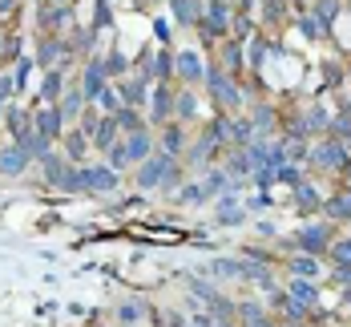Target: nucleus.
Wrapping results in <instances>:
<instances>
[{
  "label": "nucleus",
  "mask_w": 351,
  "mask_h": 327,
  "mask_svg": "<svg viewBox=\"0 0 351 327\" xmlns=\"http://www.w3.org/2000/svg\"><path fill=\"white\" fill-rule=\"evenodd\" d=\"M121 93H125V101H130V106H138V101H141V93H145V85H141V81H130V85H125Z\"/></svg>",
  "instance_id": "obj_15"
},
{
  "label": "nucleus",
  "mask_w": 351,
  "mask_h": 327,
  "mask_svg": "<svg viewBox=\"0 0 351 327\" xmlns=\"http://www.w3.org/2000/svg\"><path fill=\"white\" fill-rule=\"evenodd\" d=\"M81 97H85V93H69V97L61 101V117H73V113L81 109Z\"/></svg>",
  "instance_id": "obj_14"
},
{
  "label": "nucleus",
  "mask_w": 351,
  "mask_h": 327,
  "mask_svg": "<svg viewBox=\"0 0 351 327\" xmlns=\"http://www.w3.org/2000/svg\"><path fill=\"white\" fill-rule=\"evenodd\" d=\"M101 89H106V65H101V61H89V65H85V89H81V93H85V97H97Z\"/></svg>",
  "instance_id": "obj_3"
},
{
  "label": "nucleus",
  "mask_w": 351,
  "mask_h": 327,
  "mask_svg": "<svg viewBox=\"0 0 351 327\" xmlns=\"http://www.w3.org/2000/svg\"><path fill=\"white\" fill-rule=\"evenodd\" d=\"M16 4H21V0H0V16H12V12H16Z\"/></svg>",
  "instance_id": "obj_20"
},
{
  "label": "nucleus",
  "mask_w": 351,
  "mask_h": 327,
  "mask_svg": "<svg viewBox=\"0 0 351 327\" xmlns=\"http://www.w3.org/2000/svg\"><path fill=\"white\" fill-rule=\"evenodd\" d=\"M178 142H182V138H178V130H166V145H170V149H178Z\"/></svg>",
  "instance_id": "obj_22"
},
{
  "label": "nucleus",
  "mask_w": 351,
  "mask_h": 327,
  "mask_svg": "<svg viewBox=\"0 0 351 327\" xmlns=\"http://www.w3.org/2000/svg\"><path fill=\"white\" fill-rule=\"evenodd\" d=\"M29 69H33V61H21V65H16V81H25V77H29Z\"/></svg>",
  "instance_id": "obj_21"
},
{
  "label": "nucleus",
  "mask_w": 351,
  "mask_h": 327,
  "mask_svg": "<svg viewBox=\"0 0 351 327\" xmlns=\"http://www.w3.org/2000/svg\"><path fill=\"white\" fill-rule=\"evenodd\" d=\"M170 109H174V97H170V93H166V85H162V89L154 93V117H166Z\"/></svg>",
  "instance_id": "obj_13"
},
{
  "label": "nucleus",
  "mask_w": 351,
  "mask_h": 327,
  "mask_svg": "<svg viewBox=\"0 0 351 327\" xmlns=\"http://www.w3.org/2000/svg\"><path fill=\"white\" fill-rule=\"evenodd\" d=\"M36 21H40L45 29H57V25H69V4H45V8L36 12Z\"/></svg>",
  "instance_id": "obj_6"
},
{
  "label": "nucleus",
  "mask_w": 351,
  "mask_h": 327,
  "mask_svg": "<svg viewBox=\"0 0 351 327\" xmlns=\"http://www.w3.org/2000/svg\"><path fill=\"white\" fill-rule=\"evenodd\" d=\"M106 73H125V57H121V53H113V57H109V69Z\"/></svg>",
  "instance_id": "obj_17"
},
{
  "label": "nucleus",
  "mask_w": 351,
  "mask_h": 327,
  "mask_svg": "<svg viewBox=\"0 0 351 327\" xmlns=\"http://www.w3.org/2000/svg\"><path fill=\"white\" fill-rule=\"evenodd\" d=\"M145 149H149V138H145V134H134V138L125 142V154H130V162L145 158Z\"/></svg>",
  "instance_id": "obj_11"
},
{
  "label": "nucleus",
  "mask_w": 351,
  "mask_h": 327,
  "mask_svg": "<svg viewBox=\"0 0 351 327\" xmlns=\"http://www.w3.org/2000/svg\"><path fill=\"white\" fill-rule=\"evenodd\" d=\"M97 97H101V106L106 109H117V93H113V89H101Z\"/></svg>",
  "instance_id": "obj_19"
},
{
  "label": "nucleus",
  "mask_w": 351,
  "mask_h": 327,
  "mask_svg": "<svg viewBox=\"0 0 351 327\" xmlns=\"http://www.w3.org/2000/svg\"><path fill=\"white\" fill-rule=\"evenodd\" d=\"M61 121H65L61 109H40L36 121H33V130L40 134V138H57V134H61Z\"/></svg>",
  "instance_id": "obj_2"
},
{
  "label": "nucleus",
  "mask_w": 351,
  "mask_h": 327,
  "mask_svg": "<svg viewBox=\"0 0 351 327\" xmlns=\"http://www.w3.org/2000/svg\"><path fill=\"white\" fill-rule=\"evenodd\" d=\"M21 166H25V149H4V154H0V170H4V174H16Z\"/></svg>",
  "instance_id": "obj_8"
},
{
  "label": "nucleus",
  "mask_w": 351,
  "mask_h": 327,
  "mask_svg": "<svg viewBox=\"0 0 351 327\" xmlns=\"http://www.w3.org/2000/svg\"><path fill=\"white\" fill-rule=\"evenodd\" d=\"M4 97H8V77H0V106H4Z\"/></svg>",
  "instance_id": "obj_23"
},
{
  "label": "nucleus",
  "mask_w": 351,
  "mask_h": 327,
  "mask_svg": "<svg viewBox=\"0 0 351 327\" xmlns=\"http://www.w3.org/2000/svg\"><path fill=\"white\" fill-rule=\"evenodd\" d=\"M81 182L93 186V190H109V186H113V174H109V170H89V174H81Z\"/></svg>",
  "instance_id": "obj_10"
},
{
  "label": "nucleus",
  "mask_w": 351,
  "mask_h": 327,
  "mask_svg": "<svg viewBox=\"0 0 351 327\" xmlns=\"http://www.w3.org/2000/svg\"><path fill=\"white\" fill-rule=\"evenodd\" d=\"M178 113H182V117L194 113V93H182V97H178Z\"/></svg>",
  "instance_id": "obj_16"
},
{
  "label": "nucleus",
  "mask_w": 351,
  "mask_h": 327,
  "mask_svg": "<svg viewBox=\"0 0 351 327\" xmlns=\"http://www.w3.org/2000/svg\"><path fill=\"white\" fill-rule=\"evenodd\" d=\"M57 93H61V73H57V69H49L45 85H40V97H45V101H53Z\"/></svg>",
  "instance_id": "obj_12"
},
{
  "label": "nucleus",
  "mask_w": 351,
  "mask_h": 327,
  "mask_svg": "<svg viewBox=\"0 0 351 327\" xmlns=\"http://www.w3.org/2000/svg\"><path fill=\"white\" fill-rule=\"evenodd\" d=\"M335 16H339V0H315V21L331 25Z\"/></svg>",
  "instance_id": "obj_9"
},
{
  "label": "nucleus",
  "mask_w": 351,
  "mask_h": 327,
  "mask_svg": "<svg viewBox=\"0 0 351 327\" xmlns=\"http://www.w3.org/2000/svg\"><path fill=\"white\" fill-rule=\"evenodd\" d=\"M65 53V40H57V36H49L45 45H40V65H53L57 57Z\"/></svg>",
  "instance_id": "obj_7"
},
{
  "label": "nucleus",
  "mask_w": 351,
  "mask_h": 327,
  "mask_svg": "<svg viewBox=\"0 0 351 327\" xmlns=\"http://www.w3.org/2000/svg\"><path fill=\"white\" fill-rule=\"evenodd\" d=\"M174 73L178 77H186V81H198V77H202V61H198V53H178L174 57Z\"/></svg>",
  "instance_id": "obj_5"
},
{
  "label": "nucleus",
  "mask_w": 351,
  "mask_h": 327,
  "mask_svg": "<svg viewBox=\"0 0 351 327\" xmlns=\"http://www.w3.org/2000/svg\"><path fill=\"white\" fill-rule=\"evenodd\" d=\"M182 25H202V0H170Z\"/></svg>",
  "instance_id": "obj_4"
},
{
  "label": "nucleus",
  "mask_w": 351,
  "mask_h": 327,
  "mask_svg": "<svg viewBox=\"0 0 351 327\" xmlns=\"http://www.w3.org/2000/svg\"><path fill=\"white\" fill-rule=\"evenodd\" d=\"M226 57H230V65H234V69L243 65V53H239V40H230V49H226Z\"/></svg>",
  "instance_id": "obj_18"
},
{
  "label": "nucleus",
  "mask_w": 351,
  "mask_h": 327,
  "mask_svg": "<svg viewBox=\"0 0 351 327\" xmlns=\"http://www.w3.org/2000/svg\"><path fill=\"white\" fill-rule=\"evenodd\" d=\"M206 8H202V29L210 36L226 33V25H230V8H226V0H202Z\"/></svg>",
  "instance_id": "obj_1"
}]
</instances>
